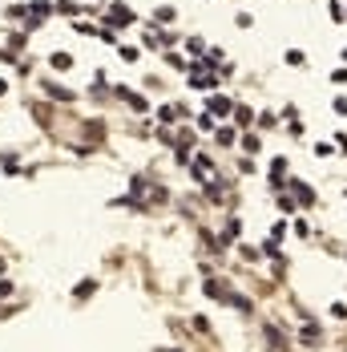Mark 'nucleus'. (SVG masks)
<instances>
[{
    "instance_id": "nucleus-18",
    "label": "nucleus",
    "mask_w": 347,
    "mask_h": 352,
    "mask_svg": "<svg viewBox=\"0 0 347 352\" xmlns=\"http://www.w3.org/2000/svg\"><path fill=\"white\" fill-rule=\"evenodd\" d=\"M263 255H278V239H267L263 243Z\"/></svg>"
},
{
    "instance_id": "nucleus-8",
    "label": "nucleus",
    "mask_w": 347,
    "mask_h": 352,
    "mask_svg": "<svg viewBox=\"0 0 347 352\" xmlns=\"http://www.w3.org/2000/svg\"><path fill=\"white\" fill-rule=\"evenodd\" d=\"M93 287H97V283H93V279H85V283H77V291H73V296H77V300H85V296H93Z\"/></svg>"
},
{
    "instance_id": "nucleus-12",
    "label": "nucleus",
    "mask_w": 347,
    "mask_h": 352,
    "mask_svg": "<svg viewBox=\"0 0 347 352\" xmlns=\"http://www.w3.org/2000/svg\"><path fill=\"white\" fill-rule=\"evenodd\" d=\"M153 16H157V20H162V24H170V20H174V16H178V12H174V8H157V12H153Z\"/></svg>"
},
{
    "instance_id": "nucleus-6",
    "label": "nucleus",
    "mask_w": 347,
    "mask_h": 352,
    "mask_svg": "<svg viewBox=\"0 0 347 352\" xmlns=\"http://www.w3.org/2000/svg\"><path fill=\"white\" fill-rule=\"evenodd\" d=\"M234 117H238V126H250V122H255V109L242 105V109H234Z\"/></svg>"
},
{
    "instance_id": "nucleus-20",
    "label": "nucleus",
    "mask_w": 347,
    "mask_h": 352,
    "mask_svg": "<svg viewBox=\"0 0 347 352\" xmlns=\"http://www.w3.org/2000/svg\"><path fill=\"white\" fill-rule=\"evenodd\" d=\"M335 113H339V117H347V97H335Z\"/></svg>"
},
{
    "instance_id": "nucleus-19",
    "label": "nucleus",
    "mask_w": 347,
    "mask_h": 352,
    "mask_svg": "<svg viewBox=\"0 0 347 352\" xmlns=\"http://www.w3.org/2000/svg\"><path fill=\"white\" fill-rule=\"evenodd\" d=\"M331 81H335V85H347V69H335V73H331Z\"/></svg>"
},
{
    "instance_id": "nucleus-4",
    "label": "nucleus",
    "mask_w": 347,
    "mask_h": 352,
    "mask_svg": "<svg viewBox=\"0 0 347 352\" xmlns=\"http://www.w3.org/2000/svg\"><path fill=\"white\" fill-rule=\"evenodd\" d=\"M49 61H53V69H69V65H73V57H69V53H53Z\"/></svg>"
},
{
    "instance_id": "nucleus-14",
    "label": "nucleus",
    "mask_w": 347,
    "mask_h": 352,
    "mask_svg": "<svg viewBox=\"0 0 347 352\" xmlns=\"http://www.w3.org/2000/svg\"><path fill=\"white\" fill-rule=\"evenodd\" d=\"M234 24H238V28H250V24H255V16H250V12H238Z\"/></svg>"
},
{
    "instance_id": "nucleus-17",
    "label": "nucleus",
    "mask_w": 347,
    "mask_h": 352,
    "mask_svg": "<svg viewBox=\"0 0 347 352\" xmlns=\"http://www.w3.org/2000/svg\"><path fill=\"white\" fill-rule=\"evenodd\" d=\"M287 61H291V65H303L307 57H303V49H291V53H287Z\"/></svg>"
},
{
    "instance_id": "nucleus-22",
    "label": "nucleus",
    "mask_w": 347,
    "mask_h": 352,
    "mask_svg": "<svg viewBox=\"0 0 347 352\" xmlns=\"http://www.w3.org/2000/svg\"><path fill=\"white\" fill-rule=\"evenodd\" d=\"M343 20H347V8H343Z\"/></svg>"
},
{
    "instance_id": "nucleus-15",
    "label": "nucleus",
    "mask_w": 347,
    "mask_h": 352,
    "mask_svg": "<svg viewBox=\"0 0 347 352\" xmlns=\"http://www.w3.org/2000/svg\"><path fill=\"white\" fill-rule=\"evenodd\" d=\"M278 211H282V215H291V211H295V198L282 194V198H278Z\"/></svg>"
},
{
    "instance_id": "nucleus-9",
    "label": "nucleus",
    "mask_w": 347,
    "mask_h": 352,
    "mask_svg": "<svg viewBox=\"0 0 347 352\" xmlns=\"http://www.w3.org/2000/svg\"><path fill=\"white\" fill-rule=\"evenodd\" d=\"M226 109H230L226 97H210V113H226Z\"/></svg>"
},
{
    "instance_id": "nucleus-16",
    "label": "nucleus",
    "mask_w": 347,
    "mask_h": 352,
    "mask_svg": "<svg viewBox=\"0 0 347 352\" xmlns=\"http://www.w3.org/2000/svg\"><path fill=\"white\" fill-rule=\"evenodd\" d=\"M331 150H335V142H319V146H315V154H319V158H327Z\"/></svg>"
},
{
    "instance_id": "nucleus-21",
    "label": "nucleus",
    "mask_w": 347,
    "mask_h": 352,
    "mask_svg": "<svg viewBox=\"0 0 347 352\" xmlns=\"http://www.w3.org/2000/svg\"><path fill=\"white\" fill-rule=\"evenodd\" d=\"M343 61H347V49H343Z\"/></svg>"
},
{
    "instance_id": "nucleus-10",
    "label": "nucleus",
    "mask_w": 347,
    "mask_h": 352,
    "mask_svg": "<svg viewBox=\"0 0 347 352\" xmlns=\"http://www.w3.org/2000/svg\"><path fill=\"white\" fill-rule=\"evenodd\" d=\"M242 146H246V154H259V150H263V146H259V138H255V134H246V138H242Z\"/></svg>"
},
{
    "instance_id": "nucleus-1",
    "label": "nucleus",
    "mask_w": 347,
    "mask_h": 352,
    "mask_svg": "<svg viewBox=\"0 0 347 352\" xmlns=\"http://www.w3.org/2000/svg\"><path fill=\"white\" fill-rule=\"evenodd\" d=\"M105 20H109V24H134V12H130V8H125V4H113Z\"/></svg>"
},
{
    "instance_id": "nucleus-3",
    "label": "nucleus",
    "mask_w": 347,
    "mask_h": 352,
    "mask_svg": "<svg viewBox=\"0 0 347 352\" xmlns=\"http://www.w3.org/2000/svg\"><path fill=\"white\" fill-rule=\"evenodd\" d=\"M226 304H230V308H238V312H250V308H255V304H250L246 296H234V291L226 296Z\"/></svg>"
},
{
    "instance_id": "nucleus-13",
    "label": "nucleus",
    "mask_w": 347,
    "mask_h": 352,
    "mask_svg": "<svg viewBox=\"0 0 347 352\" xmlns=\"http://www.w3.org/2000/svg\"><path fill=\"white\" fill-rule=\"evenodd\" d=\"M331 20L343 24V4H339V0H331Z\"/></svg>"
},
{
    "instance_id": "nucleus-7",
    "label": "nucleus",
    "mask_w": 347,
    "mask_h": 352,
    "mask_svg": "<svg viewBox=\"0 0 347 352\" xmlns=\"http://www.w3.org/2000/svg\"><path fill=\"white\" fill-rule=\"evenodd\" d=\"M45 89H49V97H61V101H69V97H73V93H69V89H61V85H53V81H49V85H45Z\"/></svg>"
},
{
    "instance_id": "nucleus-5",
    "label": "nucleus",
    "mask_w": 347,
    "mask_h": 352,
    "mask_svg": "<svg viewBox=\"0 0 347 352\" xmlns=\"http://www.w3.org/2000/svg\"><path fill=\"white\" fill-rule=\"evenodd\" d=\"M295 190H299V198L307 202V207H315V190H311L307 182H295Z\"/></svg>"
},
{
    "instance_id": "nucleus-11",
    "label": "nucleus",
    "mask_w": 347,
    "mask_h": 352,
    "mask_svg": "<svg viewBox=\"0 0 347 352\" xmlns=\"http://www.w3.org/2000/svg\"><path fill=\"white\" fill-rule=\"evenodd\" d=\"M331 316H335V320H347V304L335 300V304H331Z\"/></svg>"
},
{
    "instance_id": "nucleus-2",
    "label": "nucleus",
    "mask_w": 347,
    "mask_h": 352,
    "mask_svg": "<svg viewBox=\"0 0 347 352\" xmlns=\"http://www.w3.org/2000/svg\"><path fill=\"white\" fill-rule=\"evenodd\" d=\"M182 113H186L182 105H162V109H157V117H162V122H178Z\"/></svg>"
}]
</instances>
